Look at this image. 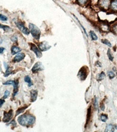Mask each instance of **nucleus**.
Wrapping results in <instances>:
<instances>
[{"label":"nucleus","instance_id":"20","mask_svg":"<svg viewBox=\"0 0 117 132\" xmlns=\"http://www.w3.org/2000/svg\"><path fill=\"white\" fill-rule=\"evenodd\" d=\"M105 76V73L101 72V74H99L98 75L97 77V79L98 80H103V79H104Z\"/></svg>","mask_w":117,"mask_h":132},{"label":"nucleus","instance_id":"5","mask_svg":"<svg viewBox=\"0 0 117 132\" xmlns=\"http://www.w3.org/2000/svg\"><path fill=\"white\" fill-rule=\"evenodd\" d=\"M16 25H17V28H19V30H20V31H21L22 33H24V34H29V33H30V30L26 28V27L24 26V25L21 23V22H17L16 23Z\"/></svg>","mask_w":117,"mask_h":132},{"label":"nucleus","instance_id":"22","mask_svg":"<svg viewBox=\"0 0 117 132\" xmlns=\"http://www.w3.org/2000/svg\"><path fill=\"white\" fill-rule=\"evenodd\" d=\"M0 28H2L4 29L5 31H8V30H11V29L10 28L9 26H4V25H1L0 24Z\"/></svg>","mask_w":117,"mask_h":132},{"label":"nucleus","instance_id":"19","mask_svg":"<svg viewBox=\"0 0 117 132\" xmlns=\"http://www.w3.org/2000/svg\"><path fill=\"white\" fill-rule=\"evenodd\" d=\"M90 37H91L92 39L94 40V41H96V40H97L98 37L97 36V34H95V33L94 32V31H90Z\"/></svg>","mask_w":117,"mask_h":132},{"label":"nucleus","instance_id":"34","mask_svg":"<svg viewBox=\"0 0 117 132\" xmlns=\"http://www.w3.org/2000/svg\"><path fill=\"white\" fill-rule=\"evenodd\" d=\"M4 47H0V54H1V53L4 52Z\"/></svg>","mask_w":117,"mask_h":132},{"label":"nucleus","instance_id":"30","mask_svg":"<svg viewBox=\"0 0 117 132\" xmlns=\"http://www.w3.org/2000/svg\"><path fill=\"white\" fill-rule=\"evenodd\" d=\"M9 94H10L9 91L6 90V91L5 92V93H4V96H3V98H2V99H6L7 97H8V96H9Z\"/></svg>","mask_w":117,"mask_h":132},{"label":"nucleus","instance_id":"32","mask_svg":"<svg viewBox=\"0 0 117 132\" xmlns=\"http://www.w3.org/2000/svg\"><path fill=\"white\" fill-rule=\"evenodd\" d=\"M94 106L95 109H97V101L96 98H94Z\"/></svg>","mask_w":117,"mask_h":132},{"label":"nucleus","instance_id":"29","mask_svg":"<svg viewBox=\"0 0 117 132\" xmlns=\"http://www.w3.org/2000/svg\"><path fill=\"white\" fill-rule=\"evenodd\" d=\"M7 17L6 16H4V15H3V14H0V20H1V21H7Z\"/></svg>","mask_w":117,"mask_h":132},{"label":"nucleus","instance_id":"14","mask_svg":"<svg viewBox=\"0 0 117 132\" xmlns=\"http://www.w3.org/2000/svg\"><path fill=\"white\" fill-rule=\"evenodd\" d=\"M110 9L113 12H117V0H112L110 4Z\"/></svg>","mask_w":117,"mask_h":132},{"label":"nucleus","instance_id":"11","mask_svg":"<svg viewBox=\"0 0 117 132\" xmlns=\"http://www.w3.org/2000/svg\"><path fill=\"white\" fill-rule=\"evenodd\" d=\"M24 58H25V54L24 53H19L13 59V62H20Z\"/></svg>","mask_w":117,"mask_h":132},{"label":"nucleus","instance_id":"18","mask_svg":"<svg viewBox=\"0 0 117 132\" xmlns=\"http://www.w3.org/2000/svg\"><path fill=\"white\" fill-rule=\"evenodd\" d=\"M24 80L26 81V83H28V85L29 86L32 85V81H31L30 78L28 76H26L24 77Z\"/></svg>","mask_w":117,"mask_h":132},{"label":"nucleus","instance_id":"35","mask_svg":"<svg viewBox=\"0 0 117 132\" xmlns=\"http://www.w3.org/2000/svg\"><path fill=\"white\" fill-rule=\"evenodd\" d=\"M104 109H105L104 105H103V104H101V109L103 111V110H104Z\"/></svg>","mask_w":117,"mask_h":132},{"label":"nucleus","instance_id":"6","mask_svg":"<svg viewBox=\"0 0 117 132\" xmlns=\"http://www.w3.org/2000/svg\"><path fill=\"white\" fill-rule=\"evenodd\" d=\"M13 110H10L8 112H4V118H3V122H4V123H8V122H9V121L11 120V118H13Z\"/></svg>","mask_w":117,"mask_h":132},{"label":"nucleus","instance_id":"31","mask_svg":"<svg viewBox=\"0 0 117 132\" xmlns=\"http://www.w3.org/2000/svg\"><path fill=\"white\" fill-rule=\"evenodd\" d=\"M11 40H12V41H13L14 43H17V37L16 36H13L11 37Z\"/></svg>","mask_w":117,"mask_h":132},{"label":"nucleus","instance_id":"8","mask_svg":"<svg viewBox=\"0 0 117 132\" xmlns=\"http://www.w3.org/2000/svg\"><path fill=\"white\" fill-rule=\"evenodd\" d=\"M78 76L81 80H83L85 79L86 76H87V68H85V67L81 68L79 72H78Z\"/></svg>","mask_w":117,"mask_h":132},{"label":"nucleus","instance_id":"27","mask_svg":"<svg viewBox=\"0 0 117 132\" xmlns=\"http://www.w3.org/2000/svg\"><path fill=\"white\" fill-rule=\"evenodd\" d=\"M11 74V68H8L7 69V70H6V72H5V74H4V76H8L9 74Z\"/></svg>","mask_w":117,"mask_h":132},{"label":"nucleus","instance_id":"10","mask_svg":"<svg viewBox=\"0 0 117 132\" xmlns=\"http://www.w3.org/2000/svg\"><path fill=\"white\" fill-rule=\"evenodd\" d=\"M43 69H44V67H43L42 63H40V62H37V63L34 64V66H33V69H32V72H37L42 70Z\"/></svg>","mask_w":117,"mask_h":132},{"label":"nucleus","instance_id":"28","mask_svg":"<svg viewBox=\"0 0 117 132\" xmlns=\"http://www.w3.org/2000/svg\"><path fill=\"white\" fill-rule=\"evenodd\" d=\"M107 55H108V57H109L110 60V61H113V57L112 56L111 51L110 50H108V51H107Z\"/></svg>","mask_w":117,"mask_h":132},{"label":"nucleus","instance_id":"2","mask_svg":"<svg viewBox=\"0 0 117 132\" xmlns=\"http://www.w3.org/2000/svg\"><path fill=\"white\" fill-rule=\"evenodd\" d=\"M29 30H30V32L31 33L33 37L35 39H39L40 35H41V31H40L39 28L37 26H35L34 24H29Z\"/></svg>","mask_w":117,"mask_h":132},{"label":"nucleus","instance_id":"1","mask_svg":"<svg viewBox=\"0 0 117 132\" xmlns=\"http://www.w3.org/2000/svg\"><path fill=\"white\" fill-rule=\"evenodd\" d=\"M35 118L30 114H24L20 116L18 118V123L21 126L24 127H30L34 123Z\"/></svg>","mask_w":117,"mask_h":132},{"label":"nucleus","instance_id":"4","mask_svg":"<svg viewBox=\"0 0 117 132\" xmlns=\"http://www.w3.org/2000/svg\"><path fill=\"white\" fill-rule=\"evenodd\" d=\"M4 85H13L14 86L13 90V96L16 95L18 92V80H8L6 82L4 83Z\"/></svg>","mask_w":117,"mask_h":132},{"label":"nucleus","instance_id":"16","mask_svg":"<svg viewBox=\"0 0 117 132\" xmlns=\"http://www.w3.org/2000/svg\"><path fill=\"white\" fill-rule=\"evenodd\" d=\"M114 131V127L112 124H109L106 126V128L105 129V132H112Z\"/></svg>","mask_w":117,"mask_h":132},{"label":"nucleus","instance_id":"7","mask_svg":"<svg viewBox=\"0 0 117 132\" xmlns=\"http://www.w3.org/2000/svg\"><path fill=\"white\" fill-rule=\"evenodd\" d=\"M30 48H31V50L33 51L35 53V54H36L37 57L40 58V57L42 56V54H41V50H40L39 48L36 46H35L34 43H30Z\"/></svg>","mask_w":117,"mask_h":132},{"label":"nucleus","instance_id":"9","mask_svg":"<svg viewBox=\"0 0 117 132\" xmlns=\"http://www.w3.org/2000/svg\"><path fill=\"white\" fill-rule=\"evenodd\" d=\"M39 50L41 51H46L47 50H49L51 46L48 44V42L46 41H44V42H41L39 44Z\"/></svg>","mask_w":117,"mask_h":132},{"label":"nucleus","instance_id":"15","mask_svg":"<svg viewBox=\"0 0 117 132\" xmlns=\"http://www.w3.org/2000/svg\"><path fill=\"white\" fill-rule=\"evenodd\" d=\"M21 51V48H20L19 47L16 46H13L11 47V53L12 54H17Z\"/></svg>","mask_w":117,"mask_h":132},{"label":"nucleus","instance_id":"23","mask_svg":"<svg viewBox=\"0 0 117 132\" xmlns=\"http://www.w3.org/2000/svg\"><path fill=\"white\" fill-rule=\"evenodd\" d=\"M101 42L103 43H104L105 45H107V46H108L109 47H111L112 46V45H111V43L108 41V40L107 39H102L101 40Z\"/></svg>","mask_w":117,"mask_h":132},{"label":"nucleus","instance_id":"33","mask_svg":"<svg viewBox=\"0 0 117 132\" xmlns=\"http://www.w3.org/2000/svg\"><path fill=\"white\" fill-rule=\"evenodd\" d=\"M4 103V100L2 99H0V107L2 106V105Z\"/></svg>","mask_w":117,"mask_h":132},{"label":"nucleus","instance_id":"26","mask_svg":"<svg viewBox=\"0 0 117 132\" xmlns=\"http://www.w3.org/2000/svg\"><path fill=\"white\" fill-rule=\"evenodd\" d=\"M112 30L114 34H117V24H115L112 27Z\"/></svg>","mask_w":117,"mask_h":132},{"label":"nucleus","instance_id":"21","mask_svg":"<svg viewBox=\"0 0 117 132\" xmlns=\"http://www.w3.org/2000/svg\"><path fill=\"white\" fill-rule=\"evenodd\" d=\"M107 75H108V76L110 77V79H111L114 78V76H115V74L112 71H108L107 72Z\"/></svg>","mask_w":117,"mask_h":132},{"label":"nucleus","instance_id":"3","mask_svg":"<svg viewBox=\"0 0 117 132\" xmlns=\"http://www.w3.org/2000/svg\"><path fill=\"white\" fill-rule=\"evenodd\" d=\"M111 0H98V6L103 10H107L110 7Z\"/></svg>","mask_w":117,"mask_h":132},{"label":"nucleus","instance_id":"24","mask_svg":"<svg viewBox=\"0 0 117 132\" xmlns=\"http://www.w3.org/2000/svg\"><path fill=\"white\" fill-rule=\"evenodd\" d=\"M100 119L101 120V121H103V122H106L107 121V116L105 115V114H102V115H101V117H100Z\"/></svg>","mask_w":117,"mask_h":132},{"label":"nucleus","instance_id":"25","mask_svg":"<svg viewBox=\"0 0 117 132\" xmlns=\"http://www.w3.org/2000/svg\"><path fill=\"white\" fill-rule=\"evenodd\" d=\"M26 108H27V107H22V108H20L18 110H17V113H16V115L17 116L18 114H20V113L23 112L25 109H26Z\"/></svg>","mask_w":117,"mask_h":132},{"label":"nucleus","instance_id":"12","mask_svg":"<svg viewBox=\"0 0 117 132\" xmlns=\"http://www.w3.org/2000/svg\"><path fill=\"white\" fill-rule=\"evenodd\" d=\"M37 95H38V92L37 90H31V92H30V101L34 102L37 100Z\"/></svg>","mask_w":117,"mask_h":132},{"label":"nucleus","instance_id":"13","mask_svg":"<svg viewBox=\"0 0 117 132\" xmlns=\"http://www.w3.org/2000/svg\"><path fill=\"white\" fill-rule=\"evenodd\" d=\"M100 28H101V30L103 32H104V33H107V32L110 31V27L108 26V24H106V23H104V22H103V23L100 25Z\"/></svg>","mask_w":117,"mask_h":132},{"label":"nucleus","instance_id":"17","mask_svg":"<svg viewBox=\"0 0 117 132\" xmlns=\"http://www.w3.org/2000/svg\"><path fill=\"white\" fill-rule=\"evenodd\" d=\"M88 0H77V2L80 6H85L88 3Z\"/></svg>","mask_w":117,"mask_h":132}]
</instances>
